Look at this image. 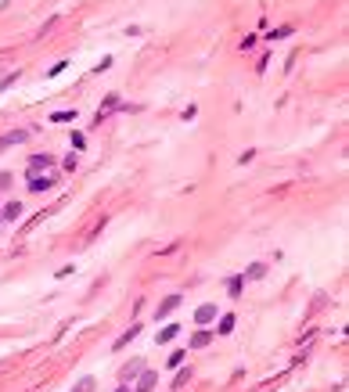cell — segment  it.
<instances>
[{"label": "cell", "mask_w": 349, "mask_h": 392, "mask_svg": "<svg viewBox=\"0 0 349 392\" xmlns=\"http://www.w3.org/2000/svg\"><path fill=\"white\" fill-rule=\"evenodd\" d=\"M213 320H216V306H213V302H205V306H198V309H195V324H202V328H205V324H213Z\"/></svg>", "instance_id": "cell-1"}, {"label": "cell", "mask_w": 349, "mask_h": 392, "mask_svg": "<svg viewBox=\"0 0 349 392\" xmlns=\"http://www.w3.org/2000/svg\"><path fill=\"white\" fill-rule=\"evenodd\" d=\"M177 306H180V295H169V299L159 306V320H166V317H169V313H173Z\"/></svg>", "instance_id": "cell-2"}, {"label": "cell", "mask_w": 349, "mask_h": 392, "mask_svg": "<svg viewBox=\"0 0 349 392\" xmlns=\"http://www.w3.org/2000/svg\"><path fill=\"white\" fill-rule=\"evenodd\" d=\"M0 220H22V202H8L4 212H0Z\"/></svg>", "instance_id": "cell-3"}, {"label": "cell", "mask_w": 349, "mask_h": 392, "mask_svg": "<svg viewBox=\"0 0 349 392\" xmlns=\"http://www.w3.org/2000/svg\"><path fill=\"white\" fill-rule=\"evenodd\" d=\"M137 331H141V324H130V331H123V335H119V342H115V349H123V345H130V342L137 338Z\"/></svg>", "instance_id": "cell-4"}, {"label": "cell", "mask_w": 349, "mask_h": 392, "mask_svg": "<svg viewBox=\"0 0 349 392\" xmlns=\"http://www.w3.org/2000/svg\"><path fill=\"white\" fill-rule=\"evenodd\" d=\"M155 378H159V374H155V371H144V374H141V381H137V392H151Z\"/></svg>", "instance_id": "cell-5"}, {"label": "cell", "mask_w": 349, "mask_h": 392, "mask_svg": "<svg viewBox=\"0 0 349 392\" xmlns=\"http://www.w3.org/2000/svg\"><path fill=\"white\" fill-rule=\"evenodd\" d=\"M177 335H180V324H166V328H162V331H159V342H162V345H166V342H173V338H177Z\"/></svg>", "instance_id": "cell-6"}, {"label": "cell", "mask_w": 349, "mask_h": 392, "mask_svg": "<svg viewBox=\"0 0 349 392\" xmlns=\"http://www.w3.org/2000/svg\"><path fill=\"white\" fill-rule=\"evenodd\" d=\"M213 342V331H198V335H191V349H202Z\"/></svg>", "instance_id": "cell-7"}, {"label": "cell", "mask_w": 349, "mask_h": 392, "mask_svg": "<svg viewBox=\"0 0 349 392\" xmlns=\"http://www.w3.org/2000/svg\"><path fill=\"white\" fill-rule=\"evenodd\" d=\"M22 140H25V133H22V130L8 133V137H0V151H4V148H11V144H22Z\"/></svg>", "instance_id": "cell-8"}, {"label": "cell", "mask_w": 349, "mask_h": 392, "mask_svg": "<svg viewBox=\"0 0 349 392\" xmlns=\"http://www.w3.org/2000/svg\"><path fill=\"white\" fill-rule=\"evenodd\" d=\"M29 187H32V191H47V187H54V176H44V180H40V176H32Z\"/></svg>", "instance_id": "cell-9"}, {"label": "cell", "mask_w": 349, "mask_h": 392, "mask_svg": "<svg viewBox=\"0 0 349 392\" xmlns=\"http://www.w3.org/2000/svg\"><path fill=\"white\" fill-rule=\"evenodd\" d=\"M51 162H54V159H51V155H32V159H29V166H32V169H40V166L47 169Z\"/></svg>", "instance_id": "cell-10"}, {"label": "cell", "mask_w": 349, "mask_h": 392, "mask_svg": "<svg viewBox=\"0 0 349 392\" xmlns=\"http://www.w3.org/2000/svg\"><path fill=\"white\" fill-rule=\"evenodd\" d=\"M241 288H245V277H230V281H227V292H230V295H241Z\"/></svg>", "instance_id": "cell-11"}, {"label": "cell", "mask_w": 349, "mask_h": 392, "mask_svg": "<svg viewBox=\"0 0 349 392\" xmlns=\"http://www.w3.org/2000/svg\"><path fill=\"white\" fill-rule=\"evenodd\" d=\"M72 119H76V108H72V112H54V115H51V123H72Z\"/></svg>", "instance_id": "cell-12"}, {"label": "cell", "mask_w": 349, "mask_h": 392, "mask_svg": "<svg viewBox=\"0 0 349 392\" xmlns=\"http://www.w3.org/2000/svg\"><path fill=\"white\" fill-rule=\"evenodd\" d=\"M94 385H97L94 378H80V385H76L72 392H94Z\"/></svg>", "instance_id": "cell-13"}, {"label": "cell", "mask_w": 349, "mask_h": 392, "mask_svg": "<svg viewBox=\"0 0 349 392\" xmlns=\"http://www.w3.org/2000/svg\"><path fill=\"white\" fill-rule=\"evenodd\" d=\"M270 36V40H285V36H292V29L288 25H281V29H274V32H266Z\"/></svg>", "instance_id": "cell-14"}, {"label": "cell", "mask_w": 349, "mask_h": 392, "mask_svg": "<svg viewBox=\"0 0 349 392\" xmlns=\"http://www.w3.org/2000/svg\"><path fill=\"white\" fill-rule=\"evenodd\" d=\"M230 328H234V317H230V313H227V317H223V320H220V335H227V331H230Z\"/></svg>", "instance_id": "cell-15"}, {"label": "cell", "mask_w": 349, "mask_h": 392, "mask_svg": "<svg viewBox=\"0 0 349 392\" xmlns=\"http://www.w3.org/2000/svg\"><path fill=\"white\" fill-rule=\"evenodd\" d=\"M180 364H184V349H177L173 357H169V367H180Z\"/></svg>", "instance_id": "cell-16"}, {"label": "cell", "mask_w": 349, "mask_h": 392, "mask_svg": "<svg viewBox=\"0 0 349 392\" xmlns=\"http://www.w3.org/2000/svg\"><path fill=\"white\" fill-rule=\"evenodd\" d=\"M187 378H191V371H180V374H177V378H173V388H180V385H184V381H187Z\"/></svg>", "instance_id": "cell-17"}, {"label": "cell", "mask_w": 349, "mask_h": 392, "mask_svg": "<svg viewBox=\"0 0 349 392\" xmlns=\"http://www.w3.org/2000/svg\"><path fill=\"white\" fill-rule=\"evenodd\" d=\"M263 273H266V266H263V263H256V266L249 270V277H263Z\"/></svg>", "instance_id": "cell-18"}, {"label": "cell", "mask_w": 349, "mask_h": 392, "mask_svg": "<svg viewBox=\"0 0 349 392\" xmlns=\"http://www.w3.org/2000/svg\"><path fill=\"white\" fill-rule=\"evenodd\" d=\"M137 371H141V364H137V360H133V364H130V367H126V371H123V378H133V374H137Z\"/></svg>", "instance_id": "cell-19"}, {"label": "cell", "mask_w": 349, "mask_h": 392, "mask_svg": "<svg viewBox=\"0 0 349 392\" xmlns=\"http://www.w3.org/2000/svg\"><path fill=\"white\" fill-rule=\"evenodd\" d=\"M8 184H11V176H8V173H0V191H4Z\"/></svg>", "instance_id": "cell-20"}, {"label": "cell", "mask_w": 349, "mask_h": 392, "mask_svg": "<svg viewBox=\"0 0 349 392\" xmlns=\"http://www.w3.org/2000/svg\"><path fill=\"white\" fill-rule=\"evenodd\" d=\"M115 392H126V385H119V388H115Z\"/></svg>", "instance_id": "cell-21"}]
</instances>
